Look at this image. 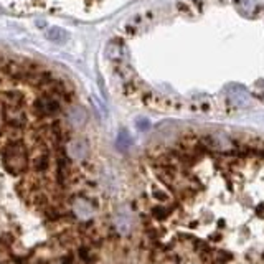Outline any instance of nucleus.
Masks as SVG:
<instances>
[{"instance_id":"1","label":"nucleus","mask_w":264,"mask_h":264,"mask_svg":"<svg viewBox=\"0 0 264 264\" xmlns=\"http://www.w3.org/2000/svg\"><path fill=\"white\" fill-rule=\"evenodd\" d=\"M137 217L154 264H264V139L190 132L155 149Z\"/></svg>"}]
</instances>
